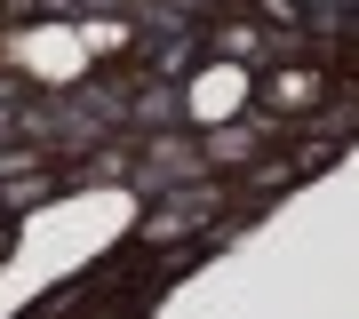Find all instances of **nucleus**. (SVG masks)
<instances>
[{
  "label": "nucleus",
  "instance_id": "1",
  "mask_svg": "<svg viewBox=\"0 0 359 319\" xmlns=\"http://www.w3.org/2000/svg\"><path fill=\"white\" fill-rule=\"evenodd\" d=\"M264 104H271V112H311V104H320V72H271L264 80Z\"/></svg>",
  "mask_w": 359,
  "mask_h": 319
}]
</instances>
